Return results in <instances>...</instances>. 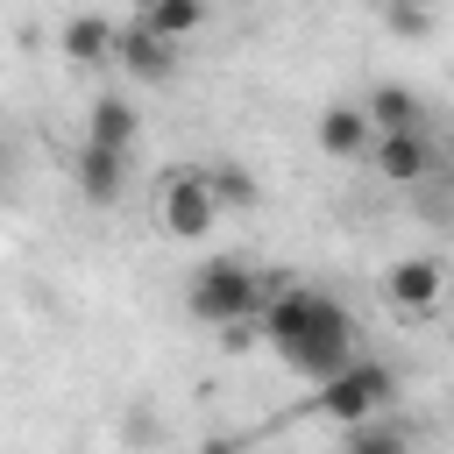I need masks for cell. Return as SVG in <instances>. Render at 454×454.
<instances>
[{
    "mask_svg": "<svg viewBox=\"0 0 454 454\" xmlns=\"http://www.w3.org/2000/svg\"><path fill=\"white\" fill-rule=\"evenodd\" d=\"M255 333L277 348V362L291 369V376H305L312 390L319 383H333L362 348V333H355V312L340 305V298H326V291H312V284H291L284 270H255Z\"/></svg>",
    "mask_w": 454,
    "mask_h": 454,
    "instance_id": "1",
    "label": "cell"
},
{
    "mask_svg": "<svg viewBox=\"0 0 454 454\" xmlns=\"http://www.w3.org/2000/svg\"><path fill=\"white\" fill-rule=\"evenodd\" d=\"M312 411H319V419H333L340 433H348V426H362V419H376V411H397V369H390V362H376V355H355L333 383H319Z\"/></svg>",
    "mask_w": 454,
    "mask_h": 454,
    "instance_id": "2",
    "label": "cell"
},
{
    "mask_svg": "<svg viewBox=\"0 0 454 454\" xmlns=\"http://www.w3.org/2000/svg\"><path fill=\"white\" fill-rule=\"evenodd\" d=\"M184 312L199 319V326H234V319H255V270L241 262V255H213V262H199L192 270V284H184Z\"/></svg>",
    "mask_w": 454,
    "mask_h": 454,
    "instance_id": "3",
    "label": "cell"
},
{
    "mask_svg": "<svg viewBox=\"0 0 454 454\" xmlns=\"http://www.w3.org/2000/svg\"><path fill=\"white\" fill-rule=\"evenodd\" d=\"M156 220H163V234L170 241H199V234H213V199H206V184H199V163H184V170H170L163 177V192H156Z\"/></svg>",
    "mask_w": 454,
    "mask_h": 454,
    "instance_id": "4",
    "label": "cell"
},
{
    "mask_svg": "<svg viewBox=\"0 0 454 454\" xmlns=\"http://www.w3.org/2000/svg\"><path fill=\"white\" fill-rule=\"evenodd\" d=\"M383 298H390V312H440V298H447V262L440 255H404V262H390L383 270Z\"/></svg>",
    "mask_w": 454,
    "mask_h": 454,
    "instance_id": "5",
    "label": "cell"
},
{
    "mask_svg": "<svg viewBox=\"0 0 454 454\" xmlns=\"http://www.w3.org/2000/svg\"><path fill=\"white\" fill-rule=\"evenodd\" d=\"M114 64H121L128 78H142V85H170V78H177V50H170V43H156L135 14L114 28Z\"/></svg>",
    "mask_w": 454,
    "mask_h": 454,
    "instance_id": "6",
    "label": "cell"
},
{
    "mask_svg": "<svg viewBox=\"0 0 454 454\" xmlns=\"http://www.w3.org/2000/svg\"><path fill=\"white\" fill-rule=\"evenodd\" d=\"M362 121H369V135H426V99H419L411 85L383 78V85L362 99Z\"/></svg>",
    "mask_w": 454,
    "mask_h": 454,
    "instance_id": "7",
    "label": "cell"
},
{
    "mask_svg": "<svg viewBox=\"0 0 454 454\" xmlns=\"http://www.w3.org/2000/svg\"><path fill=\"white\" fill-rule=\"evenodd\" d=\"M433 135H376L369 142V170L376 177H390V184H419V177H433Z\"/></svg>",
    "mask_w": 454,
    "mask_h": 454,
    "instance_id": "8",
    "label": "cell"
},
{
    "mask_svg": "<svg viewBox=\"0 0 454 454\" xmlns=\"http://www.w3.org/2000/svg\"><path fill=\"white\" fill-rule=\"evenodd\" d=\"M114 28H121L114 14H64L57 21V50L71 64H85V71L92 64H114Z\"/></svg>",
    "mask_w": 454,
    "mask_h": 454,
    "instance_id": "9",
    "label": "cell"
},
{
    "mask_svg": "<svg viewBox=\"0 0 454 454\" xmlns=\"http://www.w3.org/2000/svg\"><path fill=\"white\" fill-rule=\"evenodd\" d=\"M135 135H142V114H135L121 92H99V99H92V114H85V142H92V149L128 156V149H135Z\"/></svg>",
    "mask_w": 454,
    "mask_h": 454,
    "instance_id": "10",
    "label": "cell"
},
{
    "mask_svg": "<svg viewBox=\"0 0 454 454\" xmlns=\"http://www.w3.org/2000/svg\"><path fill=\"white\" fill-rule=\"evenodd\" d=\"M71 177H78V199L85 206H114L121 199V184H128V156H114V149H78V163H71Z\"/></svg>",
    "mask_w": 454,
    "mask_h": 454,
    "instance_id": "11",
    "label": "cell"
},
{
    "mask_svg": "<svg viewBox=\"0 0 454 454\" xmlns=\"http://www.w3.org/2000/svg\"><path fill=\"white\" fill-rule=\"evenodd\" d=\"M411 447H419V426L397 411H376V419L340 433V454H411Z\"/></svg>",
    "mask_w": 454,
    "mask_h": 454,
    "instance_id": "12",
    "label": "cell"
},
{
    "mask_svg": "<svg viewBox=\"0 0 454 454\" xmlns=\"http://www.w3.org/2000/svg\"><path fill=\"white\" fill-rule=\"evenodd\" d=\"M312 135H319V149H326V156H340V163H348V156H369V142H376V135H369V121H362V106H348V99H340V106H326Z\"/></svg>",
    "mask_w": 454,
    "mask_h": 454,
    "instance_id": "13",
    "label": "cell"
},
{
    "mask_svg": "<svg viewBox=\"0 0 454 454\" xmlns=\"http://www.w3.org/2000/svg\"><path fill=\"white\" fill-rule=\"evenodd\" d=\"M199 184H206L213 213H248L255 206V170L248 163H199Z\"/></svg>",
    "mask_w": 454,
    "mask_h": 454,
    "instance_id": "14",
    "label": "cell"
},
{
    "mask_svg": "<svg viewBox=\"0 0 454 454\" xmlns=\"http://www.w3.org/2000/svg\"><path fill=\"white\" fill-rule=\"evenodd\" d=\"M135 21H142L156 43H170V50H177V43L206 21V7H199V0H142V7H135Z\"/></svg>",
    "mask_w": 454,
    "mask_h": 454,
    "instance_id": "15",
    "label": "cell"
},
{
    "mask_svg": "<svg viewBox=\"0 0 454 454\" xmlns=\"http://www.w3.org/2000/svg\"><path fill=\"white\" fill-rule=\"evenodd\" d=\"M383 28H390V35H426V28H433V14H426V7H390V14H383Z\"/></svg>",
    "mask_w": 454,
    "mask_h": 454,
    "instance_id": "16",
    "label": "cell"
},
{
    "mask_svg": "<svg viewBox=\"0 0 454 454\" xmlns=\"http://www.w3.org/2000/svg\"><path fill=\"white\" fill-rule=\"evenodd\" d=\"M255 340H262V333H255V319H234V326H220V348H227V355H248Z\"/></svg>",
    "mask_w": 454,
    "mask_h": 454,
    "instance_id": "17",
    "label": "cell"
},
{
    "mask_svg": "<svg viewBox=\"0 0 454 454\" xmlns=\"http://www.w3.org/2000/svg\"><path fill=\"white\" fill-rule=\"evenodd\" d=\"M7 170H14V135L0 128V184H7Z\"/></svg>",
    "mask_w": 454,
    "mask_h": 454,
    "instance_id": "18",
    "label": "cell"
},
{
    "mask_svg": "<svg viewBox=\"0 0 454 454\" xmlns=\"http://www.w3.org/2000/svg\"><path fill=\"white\" fill-rule=\"evenodd\" d=\"M199 454H241V440H206Z\"/></svg>",
    "mask_w": 454,
    "mask_h": 454,
    "instance_id": "19",
    "label": "cell"
}]
</instances>
